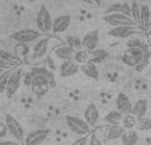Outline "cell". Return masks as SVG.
<instances>
[{"label": "cell", "instance_id": "1", "mask_svg": "<svg viewBox=\"0 0 151 145\" xmlns=\"http://www.w3.org/2000/svg\"><path fill=\"white\" fill-rule=\"evenodd\" d=\"M65 121H66V125L69 127V129H70L74 135L80 136V137L88 136L91 130V127L85 121V119H81V117L66 115Z\"/></svg>", "mask_w": 151, "mask_h": 145}, {"label": "cell", "instance_id": "2", "mask_svg": "<svg viewBox=\"0 0 151 145\" xmlns=\"http://www.w3.org/2000/svg\"><path fill=\"white\" fill-rule=\"evenodd\" d=\"M36 25L37 29H39L41 33L47 35L49 32L53 31V20H52V16H50L49 11L45 5H41L37 12L36 16Z\"/></svg>", "mask_w": 151, "mask_h": 145}, {"label": "cell", "instance_id": "3", "mask_svg": "<svg viewBox=\"0 0 151 145\" xmlns=\"http://www.w3.org/2000/svg\"><path fill=\"white\" fill-rule=\"evenodd\" d=\"M102 19L111 28H115V27H138L133 19L123 15V13H110V15H105Z\"/></svg>", "mask_w": 151, "mask_h": 145}, {"label": "cell", "instance_id": "4", "mask_svg": "<svg viewBox=\"0 0 151 145\" xmlns=\"http://www.w3.org/2000/svg\"><path fill=\"white\" fill-rule=\"evenodd\" d=\"M49 43H50L49 36L41 37L39 41H36V44L33 45V51H32V63L35 64L41 63L47 57L48 52H49Z\"/></svg>", "mask_w": 151, "mask_h": 145}, {"label": "cell", "instance_id": "5", "mask_svg": "<svg viewBox=\"0 0 151 145\" xmlns=\"http://www.w3.org/2000/svg\"><path fill=\"white\" fill-rule=\"evenodd\" d=\"M11 37L17 43H25V44H28V43H32V41H39L42 37V33L39 29L24 28V29H20V31H16Z\"/></svg>", "mask_w": 151, "mask_h": 145}, {"label": "cell", "instance_id": "6", "mask_svg": "<svg viewBox=\"0 0 151 145\" xmlns=\"http://www.w3.org/2000/svg\"><path fill=\"white\" fill-rule=\"evenodd\" d=\"M4 117H5L4 123L7 124V127H8L9 135L13 136L17 141H24L25 140V137H24V129H23V127H21L20 123H19L17 120H16L15 117H13L12 115H9V113H5Z\"/></svg>", "mask_w": 151, "mask_h": 145}, {"label": "cell", "instance_id": "7", "mask_svg": "<svg viewBox=\"0 0 151 145\" xmlns=\"http://www.w3.org/2000/svg\"><path fill=\"white\" fill-rule=\"evenodd\" d=\"M142 32L143 29L138 28V27H115V28L109 29L107 35L111 37H117V39H129V37L139 35Z\"/></svg>", "mask_w": 151, "mask_h": 145}, {"label": "cell", "instance_id": "8", "mask_svg": "<svg viewBox=\"0 0 151 145\" xmlns=\"http://www.w3.org/2000/svg\"><path fill=\"white\" fill-rule=\"evenodd\" d=\"M133 105L131 100L125 92H119L115 97V109L123 115V116H129L133 113Z\"/></svg>", "mask_w": 151, "mask_h": 145}, {"label": "cell", "instance_id": "9", "mask_svg": "<svg viewBox=\"0 0 151 145\" xmlns=\"http://www.w3.org/2000/svg\"><path fill=\"white\" fill-rule=\"evenodd\" d=\"M49 87H50V81L47 76H44V75H36V76H33V81H32L31 89H32V92H35L39 97L44 96Z\"/></svg>", "mask_w": 151, "mask_h": 145}, {"label": "cell", "instance_id": "10", "mask_svg": "<svg viewBox=\"0 0 151 145\" xmlns=\"http://www.w3.org/2000/svg\"><path fill=\"white\" fill-rule=\"evenodd\" d=\"M21 79H23V73H21V69L17 68L12 72L9 77V81H8V85H7V91H5V95H7L8 99H11L16 92L19 91L20 88V84H21Z\"/></svg>", "mask_w": 151, "mask_h": 145}, {"label": "cell", "instance_id": "11", "mask_svg": "<svg viewBox=\"0 0 151 145\" xmlns=\"http://www.w3.org/2000/svg\"><path fill=\"white\" fill-rule=\"evenodd\" d=\"M49 136V130L48 129H36L32 130L29 135L25 136L24 144L25 145H41Z\"/></svg>", "mask_w": 151, "mask_h": 145}, {"label": "cell", "instance_id": "12", "mask_svg": "<svg viewBox=\"0 0 151 145\" xmlns=\"http://www.w3.org/2000/svg\"><path fill=\"white\" fill-rule=\"evenodd\" d=\"M74 53L76 51L73 48H70L68 44H60L52 51V56H55L56 59L63 61H68V60H73L74 59Z\"/></svg>", "mask_w": 151, "mask_h": 145}, {"label": "cell", "instance_id": "13", "mask_svg": "<svg viewBox=\"0 0 151 145\" xmlns=\"http://www.w3.org/2000/svg\"><path fill=\"white\" fill-rule=\"evenodd\" d=\"M99 41V33L97 29L90 31L88 33H85V36L82 37V49L88 51L89 53L97 49V45Z\"/></svg>", "mask_w": 151, "mask_h": 145}, {"label": "cell", "instance_id": "14", "mask_svg": "<svg viewBox=\"0 0 151 145\" xmlns=\"http://www.w3.org/2000/svg\"><path fill=\"white\" fill-rule=\"evenodd\" d=\"M72 23V16L70 15H60L53 20V33H64L66 29L69 28Z\"/></svg>", "mask_w": 151, "mask_h": 145}, {"label": "cell", "instance_id": "15", "mask_svg": "<svg viewBox=\"0 0 151 145\" xmlns=\"http://www.w3.org/2000/svg\"><path fill=\"white\" fill-rule=\"evenodd\" d=\"M83 119L90 127H96V124L99 120V111L94 103H89L88 107L83 111Z\"/></svg>", "mask_w": 151, "mask_h": 145}, {"label": "cell", "instance_id": "16", "mask_svg": "<svg viewBox=\"0 0 151 145\" xmlns=\"http://www.w3.org/2000/svg\"><path fill=\"white\" fill-rule=\"evenodd\" d=\"M80 69H81L80 64H77L74 60H68L61 63L58 72H60V77H70V76H74Z\"/></svg>", "mask_w": 151, "mask_h": 145}, {"label": "cell", "instance_id": "17", "mask_svg": "<svg viewBox=\"0 0 151 145\" xmlns=\"http://www.w3.org/2000/svg\"><path fill=\"white\" fill-rule=\"evenodd\" d=\"M105 13L106 15H110V13H123V15L131 17V5H129L127 3H113L106 9Z\"/></svg>", "mask_w": 151, "mask_h": 145}, {"label": "cell", "instance_id": "18", "mask_svg": "<svg viewBox=\"0 0 151 145\" xmlns=\"http://www.w3.org/2000/svg\"><path fill=\"white\" fill-rule=\"evenodd\" d=\"M147 109H149V103H147L146 99H139L135 101V104L133 105V113L137 119H142V117H146Z\"/></svg>", "mask_w": 151, "mask_h": 145}, {"label": "cell", "instance_id": "19", "mask_svg": "<svg viewBox=\"0 0 151 145\" xmlns=\"http://www.w3.org/2000/svg\"><path fill=\"white\" fill-rule=\"evenodd\" d=\"M125 128L122 127V124L119 125H109V128L106 129V140L113 141V140H118V138H122L123 133H125Z\"/></svg>", "mask_w": 151, "mask_h": 145}, {"label": "cell", "instance_id": "20", "mask_svg": "<svg viewBox=\"0 0 151 145\" xmlns=\"http://www.w3.org/2000/svg\"><path fill=\"white\" fill-rule=\"evenodd\" d=\"M81 72H82L86 77H90V79H93V80H98L99 79L98 67H97V64L91 63V61H89V63L81 65Z\"/></svg>", "mask_w": 151, "mask_h": 145}, {"label": "cell", "instance_id": "21", "mask_svg": "<svg viewBox=\"0 0 151 145\" xmlns=\"http://www.w3.org/2000/svg\"><path fill=\"white\" fill-rule=\"evenodd\" d=\"M123 117L125 116H123L121 112H118L117 109H113V111L107 112V113L105 115L104 120H105V123H107L109 125H119V124H122Z\"/></svg>", "mask_w": 151, "mask_h": 145}, {"label": "cell", "instance_id": "22", "mask_svg": "<svg viewBox=\"0 0 151 145\" xmlns=\"http://www.w3.org/2000/svg\"><path fill=\"white\" fill-rule=\"evenodd\" d=\"M107 56H109V52H107L106 49H104V48H97L96 51L90 52V61L94 64H101L106 60Z\"/></svg>", "mask_w": 151, "mask_h": 145}, {"label": "cell", "instance_id": "23", "mask_svg": "<svg viewBox=\"0 0 151 145\" xmlns=\"http://www.w3.org/2000/svg\"><path fill=\"white\" fill-rule=\"evenodd\" d=\"M121 140H122V145H137V143H138V140H139L138 132L134 129L126 130Z\"/></svg>", "mask_w": 151, "mask_h": 145}, {"label": "cell", "instance_id": "24", "mask_svg": "<svg viewBox=\"0 0 151 145\" xmlns=\"http://www.w3.org/2000/svg\"><path fill=\"white\" fill-rule=\"evenodd\" d=\"M150 16H151V11H150V7L146 4L141 5V28L145 31L147 25L150 23Z\"/></svg>", "mask_w": 151, "mask_h": 145}, {"label": "cell", "instance_id": "25", "mask_svg": "<svg viewBox=\"0 0 151 145\" xmlns=\"http://www.w3.org/2000/svg\"><path fill=\"white\" fill-rule=\"evenodd\" d=\"M73 60L77 64H80V65H83V64H86V63H89V61H90V53H89L88 51H85V49L76 51Z\"/></svg>", "mask_w": 151, "mask_h": 145}, {"label": "cell", "instance_id": "26", "mask_svg": "<svg viewBox=\"0 0 151 145\" xmlns=\"http://www.w3.org/2000/svg\"><path fill=\"white\" fill-rule=\"evenodd\" d=\"M122 61H123V64H126L127 67H133V68L135 69L139 65V63H141L142 60L139 57H135V56H133V55H130V53L125 52V53H123V56H122Z\"/></svg>", "mask_w": 151, "mask_h": 145}, {"label": "cell", "instance_id": "27", "mask_svg": "<svg viewBox=\"0 0 151 145\" xmlns=\"http://www.w3.org/2000/svg\"><path fill=\"white\" fill-rule=\"evenodd\" d=\"M66 44H68L70 48H73L74 51L82 49V39H80L78 36H74V35L66 36Z\"/></svg>", "mask_w": 151, "mask_h": 145}, {"label": "cell", "instance_id": "28", "mask_svg": "<svg viewBox=\"0 0 151 145\" xmlns=\"http://www.w3.org/2000/svg\"><path fill=\"white\" fill-rule=\"evenodd\" d=\"M137 124H138V119H137L134 115H129V116L123 117V121H122V127L127 130L131 129H135Z\"/></svg>", "mask_w": 151, "mask_h": 145}, {"label": "cell", "instance_id": "29", "mask_svg": "<svg viewBox=\"0 0 151 145\" xmlns=\"http://www.w3.org/2000/svg\"><path fill=\"white\" fill-rule=\"evenodd\" d=\"M13 71H1L0 72V92L4 93L7 91V85L9 81V77Z\"/></svg>", "mask_w": 151, "mask_h": 145}, {"label": "cell", "instance_id": "30", "mask_svg": "<svg viewBox=\"0 0 151 145\" xmlns=\"http://www.w3.org/2000/svg\"><path fill=\"white\" fill-rule=\"evenodd\" d=\"M29 51H31V48H29V45H27L25 43H17L15 47V52H16V56H17L19 59H23L25 57V56H28Z\"/></svg>", "mask_w": 151, "mask_h": 145}, {"label": "cell", "instance_id": "31", "mask_svg": "<svg viewBox=\"0 0 151 145\" xmlns=\"http://www.w3.org/2000/svg\"><path fill=\"white\" fill-rule=\"evenodd\" d=\"M131 17L137 23V25L141 27V5L137 1L131 3Z\"/></svg>", "mask_w": 151, "mask_h": 145}, {"label": "cell", "instance_id": "32", "mask_svg": "<svg viewBox=\"0 0 151 145\" xmlns=\"http://www.w3.org/2000/svg\"><path fill=\"white\" fill-rule=\"evenodd\" d=\"M137 130H142V132L151 130V119H149V117H142V119H138Z\"/></svg>", "mask_w": 151, "mask_h": 145}, {"label": "cell", "instance_id": "33", "mask_svg": "<svg viewBox=\"0 0 151 145\" xmlns=\"http://www.w3.org/2000/svg\"><path fill=\"white\" fill-rule=\"evenodd\" d=\"M0 60H5V61H9V63H17V64H21V60L17 57L16 55H11L9 52L7 51H0Z\"/></svg>", "mask_w": 151, "mask_h": 145}, {"label": "cell", "instance_id": "34", "mask_svg": "<svg viewBox=\"0 0 151 145\" xmlns=\"http://www.w3.org/2000/svg\"><path fill=\"white\" fill-rule=\"evenodd\" d=\"M127 48H133V47H138V48H142V49H149V44H146V43H143L142 40L137 39V37H134V39H130L127 41Z\"/></svg>", "mask_w": 151, "mask_h": 145}, {"label": "cell", "instance_id": "35", "mask_svg": "<svg viewBox=\"0 0 151 145\" xmlns=\"http://www.w3.org/2000/svg\"><path fill=\"white\" fill-rule=\"evenodd\" d=\"M32 81H33V75H32L31 72H27V73H24V76H23L24 85H27V87H31Z\"/></svg>", "mask_w": 151, "mask_h": 145}, {"label": "cell", "instance_id": "36", "mask_svg": "<svg viewBox=\"0 0 151 145\" xmlns=\"http://www.w3.org/2000/svg\"><path fill=\"white\" fill-rule=\"evenodd\" d=\"M72 145H89V138L88 136H83V137H78L77 140H74Z\"/></svg>", "mask_w": 151, "mask_h": 145}, {"label": "cell", "instance_id": "37", "mask_svg": "<svg viewBox=\"0 0 151 145\" xmlns=\"http://www.w3.org/2000/svg\"><path fill=\"white\" fill-rule=\"evenodd\" d=\"M89 145H104V144H102V141L94 133H91L90 137H89Z\"/></svg>", "mask_w": 151, "mask_h": 145}, {"label": "cell", "instance_id": "38", "mask_svg": "<svg viewBox=\"0 0 151 145\" xmlns=\"http://www.w3.org/2000/svg\"><path fill=\"white\" fill-rule=\"evenodd\" d=\"M7 133H9L7 124H5V123H1V124H0V138H4L5 136H7Z\"/></svg>", "mask_w": 151, "mask_h": 145}, {"label": "cell", "instance_id": "39", "mask_svg": "<svg viewBox=\"0 0 151 145\" xmlns=\"http://www.w3.org/2000/svg\"><path fill=\"white\" fill-rule=\"evenodd\" d=\"M0 145H20V144L16 143V141H11V140H3V141H0Z\"/></svg>", "mask_w": 151, "mask_h": 145}, {"label": "cell", "instance_id": "40", "mask_svg": "<svg viewBox=\"0 0 151 145\" xmlns=\"http://www.w3.org/2000/svg\"><path fill=\"white\" fill-rule=\"evenodd\" d=\"M145 33L147 35V36H151V20H150V23H149V25L145 28Z\"/></svg>", "mask_w": 151, "mask_h": 145}, {"label": "cell", "instance_id": "41", "mask_svg": "<svg viewBox=\"0 0 151 145\" xmlns=\"http://www.w3.org/2000/svg\"><path fill=\"white\" fill-rule=\"evenodd\" d=\"M93 3H94L96 5H98V7H99V5L102 4V0H93Z\"/></svg>", "mask_w": 151, "mask_h": 145}, {"label": "cell", "instance_id": "42", "mask_svg": "<svg viewBox=\"0 0 151 145\" xmlns=\"http://www.w3.org/2000/svg\"><path fill=\"white\" fill-rule=\"evenodd\" d=\"M83 3H86V4H94L93 3V0H82Z\"/></svg>", "mask_w": 151, "mask_h": 145}, {"label": "cell", "instance_id": "43", "mask_svg": "<svg viewBox=\"0 0 151 145\" xmlns=\"http://www.w3.org/2000/svg\"><path fill=\"white\" fill-rule=\"evenodd\" d=\"M27 1H31V3H33V1H35V0H27Z\"/></svg>", "mask_w": 151, "mask_h": 145}, {"label": "cell", "instance_id": "44", "mask_svg": "<svg viewBox=\"0 0 151 145\" xmlns=\"http://www.w3.org/2000/svg\"><path fill=\"white\" fill-rule=\"evenodd\" d=\"M150 77H151V71H150Z\"/></svg>", "mask_w": 151, "mask_h": 145}, {"label": "cell", "instance_id": "45", "mask_svg": "<svg viewBox=\"0 0 151 145\" xmlns=\"http://www.w3.org/2000/svg\"><path fill=\"white\" fill-rule=\"evenodd\" d=\"M5 1H9V0H5Z\"/></svg>", "mask_w": 151, "mask_h": 145}]
</instances>
